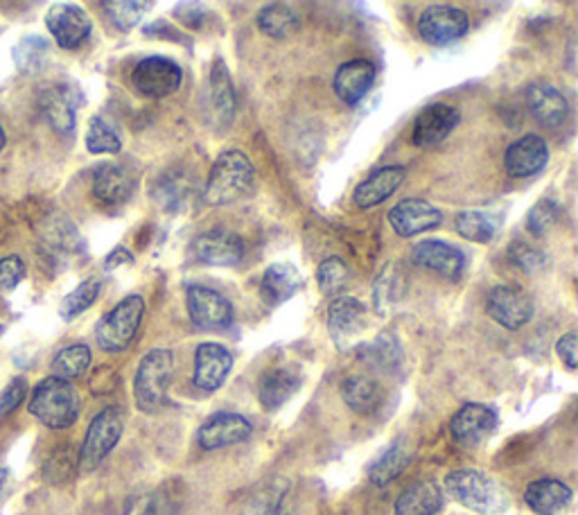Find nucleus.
<instances>
[{"label":"nucleus","instance_id":"obj_1","mask_svg":"<svg viewBox=\"0 0 578 515\" xmlns=\"http://www.w3.org/2000/svg\"><path fill=\"white\" fill-rule=\"evenodd\" d=\"M80 393L77 389L57 376L41 380L30 396V414L48 430H66L80 417Z\"/></svg>","mask_w":578,"mask_h":515},{"label":"nucleus","instance_id":"obj_29","mask_svg":"<svg viewBox=\"0 0 578 515\" xmlns=\"http://www.w3.org/2000/svg\"><path fill=\"white\" fill-rule=\"evenodd\" d=\"M75 97L66 86H50L41 95V112L50 127L60 134L75 129Z\"/></svg>","mask_w":578,"mask_h":515},{"label":"nucleus","instance_id":"obj_8","mask_svg":"<svg viewBox=\"0 0 578 515\" xmlns=\"http://www.w3.org/2000/svg\"><path fill=\"white\" fill-rule=\"evenodd\" d=\"M486 313L493 322H497L506 330H519L527 326L534 317V301L529 294L513 287V285H497L491 290L486 298Z\"/></svg>","mask_w":578,"mask_h":515},{"label":"nucleus","instance_id":"obj_16","mask_svg":"<svg viewBox=\"0 0 578 515\" xmlns=\"http://www.w3.org/2000/svg\"><path fill=\"white\" fill-rule=\"evenodd\" d=\"M411 261L413 265L430 270L443 278L456 281L463 274L465 267V255L461 249L441 242V240H423L411 249Z\"/></svg>","mask_w":578,"mask_h":515},{"label":"nucleus","instance_id":"obj_36","mask_svg":"<svg viewBox=\"0 0 578 515\" xmlns=\"http://www.w3.org/2000/svg\"><path fill=\"white\" fill-rule=\"evenodd\" d=\"M258 28L272 39H287L298 30V17L283 3H272L258 14Z\"/></svg>","mask_w":578,"mask_h":515},{"label":"nucleus","instance_id":"obj_33","mask_svg":"<svg viewBox=\"0 0 578 515\" xmlns=\"http://www.w3.org/2000/svg\"><path fill=\"white\" fill-rule=\"evenodd\" d=\"M361 355L366 362L385 374H396L402 367V359H404L400 341L396 337H391L389 333L374 339L369 346L364 348Z\"/></svg>","mask_w":578,"mask_h":515},{"label":"nucleus","instance_id":"obj_22","mask_svg":"<svg viewBox=\"0 0 578 515\" xmlns=\"http://www.w3.org/2000/svg\"><path fill=\"white\" fill-rule=\"evenodd\" d=\"M571 488L560 480H538L524 491V502L538 515H565L571 504Z\"/></svg>","mask_w":578,"mask_h":515},{"label":"nucleus","instance_id":"obj_17","mask_svg":"<svg viewBox=\"0 0 578 515\" xmlns=\"http://www.w3.org/2000/svg\"><path fill=\"white\" fill-rule=\"evenodd\" d=\"M251 432L253 428L244 417L233 414V411H220V414H213L203 421L197 441L203 450H220L246 441Z\"/></svg>","mask_w":578,"mask_h":515},{"label":"nucleus","instance_id":"obj_27","mask_svg":"<svg viewBox=\"0 0 578 515\" xmlns=\"http://www.w3.org/2000/svg\"><path fill=\"white\" fill-rule=\"evenodd\" d=\"M303 287V278L298 270L290 263H276L267 267L260 281V296L267 305H281L290 301Z\"/></svg>","mask_w":578,"mask_h":515},{"label":"nucleus","instance_id":"obj_24","mask_svg":"<svg viewBox=\"0 0 578 515\" xmlns=\"http://www.w3.org/2000/svg\"><path fill=\"white\" fill-rule=\"evenodd\" d=\"M303 385V376L294 367H279L262 376L258 385V400L265 409L283 407Z\"/></svg>","mask_w":578,"mask_h":515},{"label":"nucleus","instance_id":"obj_28","mask_svg":"<svg viewBox=\"0 0 578 515\" xmlns=\"http://www.w3.org/2000/svg\"><path fill=\"white\" fill-rule=\"evenodd\" d=\"M443 508V493L434 482H416L396 500V515H437Z\"/></svg>","mask_w":578,"mask_h":515},{"label":"nucleus","instance_id":"obj_23","mask_svg":"<svg viewBox=\"0 0 578 515\" xmlns=\"http://www.w3.org/2000/svg\"><path fill=\"white\" fill-rule=\"evenodd\" d=\"M527 107L532 116L545 127H560L569 116L565 95L551 84H534L527 91Z\"/></svg>","mask_w":578,"mask_h":515},{"label":"nucleus","instance_id":"obj_18","mask_svg":"<svg viewBox=\"0 0 578 515\" xmlns=\"http://www.w3.org/2000/svg\"><path fill=\"white\" fill-rule=\"evenodd\" d=\"M233 367V355L222 344H201L195 353V387L210 393L218 391Z\"/></svg>","mask_w":578,"mask_h":515},{"label":"nucleus","instance_id":"obj_41","mask_svg":"<svg viewBox=\"0 0 578 515\" xmlns=\"http://www.w3.org/2000/svg\"><path fill=\"white\" fill-rule=\"evenodd\" d=\"M99 290H102V283H99L97 278H86V281H82V283L62 301V307H60L62 319H64V322H71V319L80 317L82 313H86L88 307L97 301Z\"/></svg>","mask_w":578,"mask_h":515},{"label":"nucleus","instance_id":"obj_42","mask_svg":"<svg viewBox=\"0 0 578 515\" xmlns=\"http://www.w3.org/2000/svg\"><path fill=\"white\" fill-rule=\"evenodd\" d=\"M86 149L91 154H118L123 149V140L112 123L95 116L86 132Z\"/></svg>","mask_w":578,"mask_h":515},{"label":"nucleus","instance_id":"obj_20","mask_svg":"<svg viewBox=\"0 0 578 515\" xmlns=\"http://www.w3.org/2000/svg\"><path fill=\"white\" fill-rule=\"evenodd\" d=\"M459 120H461V114L456 107L437 102V105H430L418 114V118L413 123V143L418 147L441 145L456 129Z\"/></svg>","mask_w":578,"mask_h":515},{"label":"nucleus","instance_id":"obj_30","mask_svg":"<svg viewBox=\"0 0 578 515\" xmlns=\"http://www.w3.org/2000/svg\"><path fill=\"white\" fill-rule=\"evenodd\" d=\"M404 290H407V276H404L402 267L398 263L385 265V270L378 274V278L374 283L376 313L382 317L391 315L398 307V303L402 301Z\"/></svg>","mask_w":578,"mask_h":515},{"label":"nucleus","instance_id":"obj_44","mask_svg":"<svg viewBox=\"0 0 578 515\" xmlns=\"http://www.w3.org/2000/svg\"><path fill=\"white\" fill-rule=\"evenodd\" d=\"M558 218H560L558 203L551 201V199H543V201H538V203L534 206V209L529 211V216H527V229H529V233H534L536 238H543V235H547V233L556 227Z\"/></svg>","mask_w":578,"mask_h":515},{"label":"nucleus","instance_id":"obj_46","mask_svg":"<svg viewBox=\"0 0 578 515\" xmlns=\"http://www.w3.org/2000/svg\"><path fill=\"white\" fill-rule=\"evenodd\" d=\"M186 195H188V188L179 179H161L159 186H156V190H154V199L159 201L164 209H170V211L179 209Z\"/></svg>","mask_w":578,"mask_h":515},{"label":"nucleus","instance_id":"obj_34","mask_svg":"<svg viewBox=\"0 0 578 515\" xmlns=\"http://www.w3.org/2000/svg\"><path fill=\"white\" fill-rule=\"evenodd\" d=\"M210 99H213V109L218 118L224 123H231L235 114V93H233V82L229 77V71L222 60L216 62L213 73H210Z\"/></svg>","mask_w":578,"mask_h":515},{"label":"nucleus","instance_id":"obj_7","mask_svg":"<svg viewBox=\"0 0 578 515\" xmlns=\"http://www.w3.org/2000/svg\"><path fill=\"white\" fill-rule=\"evenodd\" d=\"M188 315L201 330H227L233 324V305L216 290L192 285L186 294Z\"/></svg>","mask_w":578,"mask_h":515},{"label":"nucleus","instance_id":"obj_10","mask_svg":"<svg viewBox=\"0 0 578 515\" xmlns=\"http://www.w3.org/2000/svg\"><path fill=\"white\" fill-rule=\"evenodd\" d=\"M132 82L140 95L159 99V97L172 95L181 86L183 71L172 60L147 57L134 69Z\"/></svg>","mask_w":578,"mask_h":515},{"label":"nucleus","instance_id":"obj_52","mask_svg":"<svg viewBox=\"0 0 578 515\" xmlns=\"http://www.w3.org/2000/svg\"><path fill=\"white\" fill-rule=\"evenodd\" d=\"M3 147H6V132L0 127V151H3Z\"/></svg>","mask_w":578,"mask_h":515},{"label":"nucleus","instance_id":"obj_14","mask_svg":"<svg viewBox=\"0 0 578 515\" xmlns=\"http://www.w3.org/2000/svg\"><path fill=\"white\" fill-rule=\"evenodd\" d=\"M364 305L353 296H337L328 307V330L339 350L357 346L364 330Z\"/></svg>","mask_w":578,"mask_h":515},{"label":"nucleus","instance_id":"obj_43","mask_svg":"<svg viewBox=\"0 0 578 515\" xmlns=\"http://www.w3.org/2000/svg\"><path fill=\"white\" fill-rule=\"evenodd\" d=\"M350 278H353L350 270L341 258H328V261H324L317 270L319 290L326 296H341L344 290L350 285Z\"/></svg>","mask_w":578,"mask_h":515},{"label":"nucleus","instance_id":"obj_38","mask_svg":"<svg viewBox=\"0 0 578 515\" xmlns=\"http://www.w3.org/2000/svg\"><path fill=\"white\" fill-rule=\"evenodd\" d=\"M102 10L116 30L127 32L140 23L149 10V0H102Z\"/></svg>","mask_w":578,"mask_h":515},{"label":"nucleus","instance_id":"obj_37","mask_svg":"<svg viewBox=\"0 0 578 515\" xmlns=\"http://www.w3.org/2000/svg\"><path fill=\"white\" fill-rule=\"evenodd\" d=\"M454 229L461 238H465L470 242L486 244L497 233V220L488 213H482V211H463V213L456 216Z\"/></svg>","mask_w":578,"mask_h":515},{"label":"nucleus","instance_id":"obj_51","mask_svg":"<svg viewBox=\"0 0 578 515\" xmlns=\"http://www.w3.org/2000/svg\"><path fill=\"white\" fill-rule=\"evenodd\" d=\"M8 477H10V471H8V469L0 471V493L6 491V486H8Z\"/></svg>","mask_w":578,"mask_h":515},{"label":"nucleus","instance_id":"obj_49","mask_svg":"<svg viewBox=\"0 0 578 515\" xmlns=\"http://www.w3.org/2000/svg\"><path fill=\"white\" fill-rule=\"evenodd\" d=\"M556 353L569 371H576V367H578V335L574 330L563 335L556 344Z\"/></svg>","mask_w":578,"mask_h":515},{"label":"nucleus","instance_id":"obj_4","mask_svg":"<svg viewBox=\"0 0 578 515\" xmlns=\"http://www.w3.org/2000/svg\"><path fill=\"white\" fill-rule=\"evenodd\" d=\"M172 369L175 359L168 348H154L140 359L134 378V398L136 407L145 414H156L166 404Z\"/></svg>","mask_w":578,"mask_h":515},{"label":"nucleus","instance_id":"obj_3","mask_svg":"<svg viewBox=\"0 0 578 515\" xmlns=\"http://www.w3.org/2000/svg\"><path fill=\"white\" fill-rule=\"evenodd\" d=\"M448 493L465 508L480 515H500L508 508L506 491L488 475L480 471H454L445 477Z\"/></svg>","mask_w":578,"mask_h":515},{"label":"nucleus","instance_id":"obj_11","mask_svg":"<svg viewBox=\"0 0 578 515\" xmlns=\"http://www.w3.org/2000/svg\"><path fill=\"white\" fill-rule=\"evenodd\" d=\"M45 25L52 39H55L57 45L64 50L82 48L93 30L88 14L82 8L69 3L52 6L45 14Z\"/></svg>","mask_w":578,"mask_h":515},{"label":"nucleus","instance_id":"obj_13","mask_svg":"<svg viewBox=\"0 0 578 515\" xmlns=\"http://www.w3.org/2000/svg\"><path fill=\"white\" fill-rule=\"evenodd\" d=\"M195 258L210 267H233L244 258V240L227 229L201 233L192 244Z\"/></svg>","mask_w":578,"mask_h":515},{"label":"nucleus","instance_id":"obj_25","mask_svg":"<svg viewBox=\"0 0 578 515\" xmlns=\"http://www.w3.org/2000/svg\"><path fill=\"white\" fill-rule=\"evenodd\" d=\"M404 168L400 166H389L378 172H374L369 179H364L355 192L353 199L359 206V209H374V206H380L387 201L404 181Z\"/></svg>","mask_w":578,"mask_h":515},{"label":"nucleus","instance_id":"obj_40","mask_svg":"<svg viewBox=\"0 0 578 515\" xmlns=\"http://www.w3.org/2000/svg\"><path fill=\"white\" fill-rule=\"evenodd\" d=\"M48 50L50 45L43 36H23L12 50V60L23 75H36L48 60Z\"/></svg>","mask_w":578,"mask_h":515},{"label":"nucleus","instance_id":"obj_19","mask_svg":"<svg viewBox=\"0 0 578 515\" xmlns=\"http://www.w3.org/2000/svg\"><path fill=\"white\" fill-rule=\"evenodd\" d=\"M547 161H549V147L536 134L517 138L515 143L508 145L504 154V168L515 179L538 175L547 166Z\"/></svg>","mask_w":578,"mask_h":515},{"label":"nucleus","instance_id":"obj_39","mask_svg":"<svg viewBox=\"0 0 578 515\" xmlns=\"http://www.w3.org/2000/svg\"><path fill=\"white\" fill-rule=\"evenodd\" d=\"M290 484L287 480H272L265 486H260L246 502L242 515H276L283 497L287 495Z\"/></svg>","mask_w":578,"mask_h":515},{"label":"nucleus","instance_id":"obj_48","mask_svg":"<svg viewBox=\"0 0 578 515\" xmlns=\"http://www.w3.org/2000/svg\"><path fill=\"white\" fill-rule=\"evenodd\" d=\"M25 396H28V380L14 378L3 391H0V419L12 414L17 407H21Z\"/></svg>","mask_w":578,"mask_h":515},{"label":"nucleus","instance_id":"obj_9","mask_svg":"<svg viewBox=\"0 0 578 515\" xmlns=\"http://www.w3.org/2000/svg\"><path fill=\"white\" fill-rule=\"evenodd\" d=\"M497 430L495 409L482 402L463 404L450 421V434L461 448H477Z\"/></svg>","mask_w":578,"mask_h":515},{"label":"nucleus","instance_id":"obj_45","mask_svg":"<svg viewBox=\"0 0 578 515\" xmlns=\"http://www.w3.org/2000/svg\"><path fill=\"white\" fill-rule=\"evenodd\" d=\"M508 261L522 270V272H527V274H534L538 270L545 267V253L527 242H513L511 249H508Z\"/></svg>","mask_w":578,"mask_h":515},{"label":"nucleus","instance_id":"obj_35","mask_svg":"<svg viewBox=\"0 0 578 515\" xmlns=\"http://www.w3.org/2000/svg\"><path fill=\"white\" fill-rule=\"evenodd\" d=\"M409 450L404 443H393L369 469V480L376 486H389L409 466Z\"/></svg>","mask_w":578,"mask_h":515},{"label":"nucleus","instance_id":"obj_6","mask_svg":"<svg viewBox=\"0 0 578 515\" xmlns=\"http://www.w3.org/2000/svg\"><path fill=\"white\" fill-rule=\"evenodd\" d=\"M143 315H145V301L138 294L123 298L112 313H107L99 319L95 328L97 346L107 353L125 350L134 341Z\"/></svg>","mask_w":578,"mask_h":515},{"label":"nucleus","instance_id":"obj_32","mask_svg":"<svg viewBox=\"0 0 578 515\" xmlns=\"http://www.w3.org/2000/svg\"><path fill=\"white\" fill-rule=\"evenodd\" d=\"M91 362H93V355L86 344L66 346L55 355V359H52V376L69 382L77 380L88 371Z\"/></svg>","mask_w":578,"mask_h":515},{"label":"nucleus","instance_id":"obj_31","mask_svg":"<svg viewBox=\"0 0 578 515\" xmlns=\"http://www.w3.org/2000/svg\"><path fill=\"white\" fill-rule=\"evenodd\" d=\"M341 396L346 404L357 414H374L382 404V387L369 376H350L341 385Z\"/></svg>","mask_w":578,"mask_h":515},{"label":"nucleus","instance_id":"obj_26","mask_svg":"<svg viewBox=\"0 0 578 515\" xmlns=\"http://www.w3.org/2000/svg\"><path fill=\"white\" fill-rule=\"evenodd\" d=\"M134 177L123 166H99L93 175V195L97 201L107 206H120L125 203L134 192Z\"/></svg>","mask_w":578,"mask_h":515},{"label":"nucleus","instance_id":"obj_12","mask_svg":"<svg viewBox=\"0 0 578 515\" xmlns=\"http://www.w3.org/2000/svg\"><path fill=\"white\" fill-rule=\"evenodd\" d=\"M470 19L463 10L450 6L428 8L418 19V34L430 45H448L465 36Z\"/></svg>","mask_w":578,"mask_h":515},{"label":"nucleus","instance_id":"obj_15","mask_svg":"<svg viewBox=\"0 0 578 515\" xmlns=\"http://www.w3.org/2000/svg\"><path fill=\"white\" fill-rule=\"evenodd\" d=\"M441 222L443 213L425 199H402L389 213V224L400 238H413L418 233L439 229Z\"/></svg>","mask_w":578,"mask_h":515},{"label":"nucleus","instance_id":"obj_53","mask_svg":"<svg viewBox=\"0 0 578 515\" xmlns=\"http://www.w3.org/2000/svg\"><path fill=\"white\" fill-rule=\"evenodd\" d=\"M32 3H41V0H32Z\"/></svg>","mask_w":578,"mask_h":515},{"label":"nucleus","instance_id":"obj_47","mask_svg":"<svg viewBox=\"0 0 578 515\" xmlns=\"http://www.w3.org/2000/svg\"><path fill=\"white\" fill-rule=\"evenodd\" d=\"M25 278V263L19 255H8L0 261V292H12Z\"/></svg>","mask_w":578,"mask_h":515},{"label":"nucleus","instance_id":"obj_5","mask_svg":"<svg viewBox=\"0 0 578 515\" xmlns=\"http://www.w3.org/2000/svg\"><path fill=\"white\" fill-rule=\"evenodd\" d=\"M127 414L120 407H107L91 421L82 450H80V469L84 473L95 471L99 463L107 459L114 448L118 445L123 432H125Z\"/></svg>","mask_w":578,"mask_h":515},{"label":"nucleus","instance_id":"obj_50","mask_svg":"<svg viewBox=\"0 0 578 515\" xmlns=\"http://www.w3.org/2000/svg\"><path fill=\"white\" fill-rule=\"evenodd\" d=\"M134 263V255L125 249V246H118L114 249L109 255H107V261H104V267H107V272H114L123 265H132Z\"/></svg>","mask_w":578,"mask_h":515},{"label":"nucleus","instance_id":"obj_21","mask_svg":"<svg viewBox=\"0 0 578 515\" xmlns=\"http://www.w3.org/2000/svg\"><path fill=\"white\" fill-rule=\"evenodd\" d=\"M376 82V66L366 60H353L339 66L335 75V93L346 105H357Z\"/></svg>","mask_w":578,"mask_h":515},{"label":"nucleus","instance_id":"obj_2","mask_svg":"<svg viewBox=\"0 0 578 515\" xmlns=\"http://www.w3.org/2000/svg\"><path fill=\"white\" fill-rule=\"evenodd\" d=\"M253 166L240 149L222 151L210 168L203 197L213 206H227L242 199L253 186Z\"/></svg>","mask_w":578,"mask_h":515}]
</instances>
